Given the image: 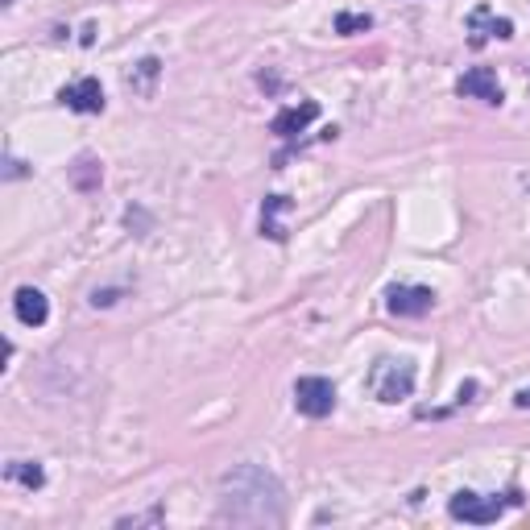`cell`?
<instances>
[{
    "instance_id": "6da1fadb",
    "label": "cell",
    "mask_w": 530,
    "mask_h": 530,
    "mask_svg": "<svg viewBox=\"0 0 530 530\" xmlns=\"http://www.w3.org/2000/svg\"><path fill=\"white\" fill-rule=\"evenodd\" d=\"M245 506H257L261 522L277 526L282 522V485L261 472L257 464H241L237 472L224 477V506H220V518L224 522H241Z\"/></svg>"
},
{
    "instance_id": "7a4b0ae2",
    "label": "cell",
    "mask_w": 530,
    "mask_h": 530,
    "mask_svg": "<svg viewBox=\"0 0 530 530\" xmlns=\"http://www.w3.org/2000/svg\"><path fill=\"white\" fill-rule=\"evenodd\" d=\"M369 389H373L377 402H389V406H394V402L414 394V365L381 357V361L369 369Z\"/></svg>"
},
{
    "instance_id": "3957f363",
    "label": "cell",
    "mask_w": 530,
    "mask_h": 530,
    "mask_svg": "<svg viewBox=\"0 0 530 530\" xmlns=\"http://www.w3.org/2000/svg\"><path fill=\"white\" fill-rule=\"evenodd\" d=\"M510 506H518V494H506V502H502V497H481V494H469V489H464V494H456L447 502V514L460 522H472V526H489V522H497Z\"/></svg>"
},
{
    "instance_id": "277c9868",
    "label": "cell",
    "mask_w": 530,
    "mask_h": 530,
    "mask_svg": "<svg viewBox=\"0 0 530 530\" xmlns=\"http://www.w3.org/2000/svg\"><path fill=\"white\" fill-rule=\"evenodd\" d=\"M294 406L307 419H327L336 410V386L327 377H299L294 381Z\"/></svg>"
},
{
    "instance_id": "5b68a950",
    "label": "cell",
    "mask_w": 530,
    "mask_h": 530,
    "mask_svg": "<svg viewBox=\"0 0 530 530\" xmlns=\"http://www.w3.org/2000/svg\"><path fill=\"white\" fill-rule=\"evenodd\" d=\"M386 307L389 315H402V319H419L435 307V290L427 286H389L386 290Z\"/></svg>"
},
{
    "instance_id": "8992f818",
    "label": "cell",
    "mask_w": 530,
    "mask_h": 530,
    "mask_svg": "<svg viewBox=\"0 0 530 530\" xmlns=\"http://www.w3.org/2000/svg\"><path fill=\"white\" fill-rule=\"evenodd\" d=\"M460 96L469 100H485V104H502L506 100V92H502V84H497V71H489V67H472V71L460 75L456 84Z\"/></svg>"
},
{
    "instance_id": "52a82bcc",
    "label": "cell",
    "mask_w": 530,
    "mask_h": 530,
    "mask_svg": "<svg viewBox=\"0 0 530 530\" xmlns=\"http://www.w3.org/2000/svg\"><path fill=\"white\" fill-rule=\"evenodd\" d=\"M469 46L472 50H481L489 37H514V21H506V17H494V9L489 4H481V9H472V17H469Z\"/></svg>"
},
{
    "instance_id": "ba28073f",
    "label": "cell",
    "mask_w": 530,
    "mask_h": 530,
    "mask_svg": "<svg viewBox=\"0 0 530 530\" xmlns=\"http://www.w3.org/2000/svg\"><path fill=\"white\" fill-rule=\"evenodd\" d=\"M59 100L71 112H84V116H92V112H104V87H100V79H79V84L62 87Z\"/></svg>"
},
{
    "instance_id": "9c48e42d",
    "label": "cell",
    "mask_w": 530,
    "mask_h": 530,
    "mask_svg": "<svg viewBox=\"0 0 530 530\" xmlns=\"http://www.w3.org/2000/svg\"><path fill=\"white\" fill-rule=\"evenodd\" d=\"M319 116V104L315 100H302V104H294V108H282L274 116V124H269V132H277V137H299L307 124Z\"/></svg>"
},
{
    "instance_id": "30bf717a",
    "label": "cell",
    "mask_w": 530,
    "mask_h": 530,
    "mask_svg": "<svg viewBox=\"0 0 530 530\" xmlns=\"http://www.w3.org/2000/svg\"><path fill=\"white\" fill-rule=\"evenodd\" d=\"M12 311H17V319H21L25 327H42L46 324V315H50V302H46L42 290L21 286L17 294H12Z\"/></svg>"
},
{
    "instance_id": "8fae6325",
    "label": "cell",
    "mask_w": 530,
    "mask_h": 530,
    "mask_svg": "<svg viewBox=\"0 0 530 530\" xmlns=\"http://www.w3.org/2000/svg\"><path fill=\"white\" fill-rule=\"evenodd\" d=\"M290 199L286 195H269V199H265V207H261V232L265 237H269V241H286V229H282V224H277V216H282V212H290Z\"/></svg>"
},
{
    "instance_id": "7c38bea8",
    "label": "cell",
    "mask_w": 530,
    "mask_h": 530,
    "mask_svg": "<svg viewBox=\"0 0 530 530\" xmlns=\"http://www.w3.org/2000/svg\"><path fill=\"white\" fill-rule=\"evenodd\" d=\"M4 477L25 485V489H42V485H46V472H42V464H34V460H12L9 469H4Z\"/></svg>"
},
{
    "instance_id": "4fadbf2b",
    "label": "cell",
    "mask_w": 530,
    "mask_h": 530,
    "mask_svg": "<svg viewBox=\"0 0 530 530\" xmlns=\"http://www.w3.org/2000/svg\"><path fill=\"white\" fill-rule=\"evenodd\" d=\"M365 29H373V17L369 12H340L336 17V34H365Z\"/></svg>"
},
{
    "instance_id": "5bb4252c",
    "label": "cell",
    "mask_w": 530,
    "mask_h": 530,
    "mask_svg": "<svg viewBox=\"0 0 530 530\" xmlns=\"http://www.w3.org/2000/svg\"><path fill=\"white\" fill-rule=\"evenodd\" d=\"M157 71H162V62H157V59H141V62H137V71L129 75V84L137 87V92H149V84L157 79Z\"/></svg>"
},
{
    "instance_id": "9a60e30c",
    "label": "cell",
    "mask_w": 530,
    "mask_h": 530,
    "mask_svg": "<svg viewBox=\"0 0 530 530\" xmlns=\"http://www.w3.org/2000/svg\"><path fill=\"white\" fill-rule=\"evenodd\" d=\"M71 174H75V187H84V191H92V187L100 182V166L92 162V157H79Z\"/></svg>"
},
{
    "instance_id": "2e32d148",
    "label": "cell",
    "mask_w": 530,
    "mask_h": 530,
    "mask_svg": "<svg viewBox=\"0 0 530 530\" xmlns=\"http://www.w3.org/2000/svg\"><path fill=\"white\" fill-rule=\"evenodd\" d=\"M92 302H96V307H112V302H116V290H96Z\"/></svg>"
},
{
    "instance_id": "e0dca14e",
    "label": "cell",
    "mask_w": 530,
    "mask_h": 530,
    "mask_svg": "<svg viewBox=\"0 0 530 530\" xmlns=\"http://www.w3.org/2000/svg\"><path fill=\"white\" fill-rule=\"evenodd\" d=\"M514 406H518V410H530V386H526V389H518V394H514Z\"/></svg>"
},
{
    "instance_id": "ac0fdd59",
    "label": "cell",
    "mask_w": 530,
    "mask_h": 530,
    "mask_svg": "<svg viewBox=\"0 0 530 530\" xmlns=\"http://www.w3.org/2000/svg\"><path fill=\"white\" fill-rule=\"evenodd\" d=\"M472 394H477V381H464L460 386V402H472Z\"/></svg>"
},
{
    "instance_id": "d6986e66",
    "label": "cell",
    "mask_w": 530,
    "mask_h": 530,
    "mask_svg": "<svg viewBox=\"0 0 530 530\" xmlns=\"http://www.w3.org/2000/svg\"><path fill=\"white\" fill-rule=\"evenodd\" d=\"M17 174H25V166L17 162V157H9V179H17Z\"/></svg>"
}]
</instances>
